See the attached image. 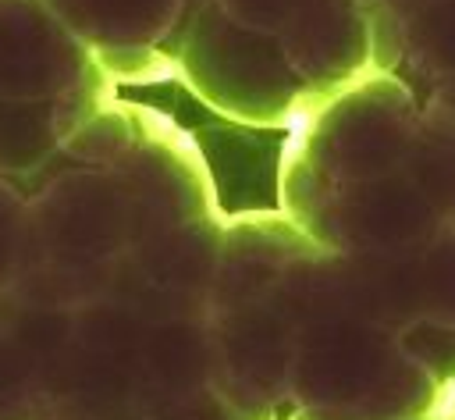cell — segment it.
Segmentation results:
<instances>
[{
	"label": "cell",
	"mask_w": 455,
	"mask_h": 420,
	"mask_svg": "<svg viewBox=\"0 0 455 420\" xmlns=\"http://www.w3.org/2000/svg\"><path fill=\"white\" fill-rule=\"evenodd\" d=\"M14 288L71 310L164 242L220 221L196 139L167 114L110 100L28 182Z\"/></svg>",
	"instance_id": "6da1fadb"
},
{
	"label": "cell",
	"mask_w": 455,
	"mask_h": 420,
	"mask_svg": "<svg viewBox=\"0 0 455 420\" xmlns=\"http://www.w3.org/2000/svg\"><path fill=\"white\" fill-rule=\"evenodd\" d=\"M281 214L331 253H391L455 235V117L370 75L288 128Z\"/></svg>",
	"instance_id": "7a4b0ae2"
},
{
	"label": "cell",
	"mask_w": 455,
	"mask_h": 420,
	"mask_svg": "<svg viewBox=\"0 0 455 420\" xmlns=\"http://www.w3.org/2000/svg\"><path fill=\"white\" fill-rule=\"evenodd\" d=\"M377 75L366 0H192L174 78L217 114L291 128Z\"/></svg>",
	"instance_id": "3957f363"
},
{
	"label": "cell",
	"mask_w": 455,
	"mask_h": 420,
	"mask_svg": "<svg viewBox=\"0 0 455 420\" xmlns=\"http://www.w3.org/2000/svg\"><path fill=\"white\" fill-rule=\"evenodd\" d=\"M455 395L370 306L345 253L309 246L291 285L277 420H416Z\"/></svg>",
	"instance_id": "277c9868"
},
{
	"label": "cell",
	"mask_w": 455,
	"mask_h": 420,
	"mask_svg": "<svg viewBox=\"0 0 455 420\" xmlns=\"http://www.w3.org/2000/svg\"><path fill=\"white\" fill-rule=\"evenodd\" d=\"M345 256L377 317L455 395V235L391 253Z\"/></svg>",
	"instance_id": "5b68a950"
},
{
	"label": "cell",
	"mask_w": 455,
	"mask_h": 420,
	"mask_svg": "<svg viewBox=\"0 0 455 420\" xmlns=\"http://www.w3.org/2000/svg\"><path fill=\"white\" fill-rule=\"evenodd\" d=\"M85 46L100 71L117 82L174 78L192 0H43Z\"/></svg>",
	"instance_id": "8992f818"
},
{
	"label": "cell",
	"mask_w": 455,
	"mask_h": 420,
	"mask_svg": "<svg viewBox=\"0 0 455 420\" xmlns=\"http://www.w3.org/2000/svg\"><path fill=\"white\" fill-rule=\"evenodd\" d=\"M370 32L377 71L398 78L419 107L455 117V0H409Z\"/></svg>",
	"instance_id": "52a82bcc"
},
{
	"label": "cell",
	"mask_w": 455,
	"mask_h": 420,
	"mask_svg": "<svg viewBox=\"0 0 455 420\" xmlns=\"http://www.w3.org/2000/svg\"><path fill=\"white\" fill-rule=\"evenodd\" d=\"M68 310L18 292H0V420H39L64 342Z\"/></svg>",
	"instance_id": "ba28073f"
},
{
	"label": "cell",
	"mask_w": 455,
	"mask_h": 420,
	"mask_svg": "<svg viewBox=\"0 0 455 420\" xmlns=\"http://www.w3.org/2000/svg\"><path fill=\"white\" fill-rule=\"evenodd\" d=\"M21 224L25 196L11 178L0 174V292L11 288L21 271Z\"/></svg>",
	"instance_id": "9c48e42d"
},
{
	"label": "cell",
	"mask_w": 455,
	"mask_h": 420,
	"mask_svg": "<svg viewBox=\"0 0 455 420\" xmlns=\"http://www.w3.org/2000/svg\"><path fill=\"white\" fill-rule=\"evenodd\" d=\"M149 420H259V416H249V413H238L231 402H224L217 395V388H206L185 402H174L160 413H153Z\"/></svg>",
	"instance_id": "30bf717a"
},
{
	"label": "cell",
	"mask_w": 455,
	"mask_h": 420,
	"mask_svg": "<svg viewBox=\"0 0 455 420\" xmlns=\"http://www.w3.org/2000/svg\"><path fill=\"white\" fill-rule=\"evenodd\" d=\"M409 0H366V7H370V25L373 21H384V18H391L395 11H402Z\"/></svg>",
	"instance_id": "8fae6325"
},
{
	"label": "cell",
	"mask_w": 455,
	"mask_h": 420,
	"mask_svg": "<svg viewBox=\"0 0 455 420\" xmlns=\"http://www.w3.org/2000/svg\"><path fill=\"white\" fill-rule=\"evenodd\" d=\"M416 420H455V406H441V409H434L427 416H416Z\"/></svg>",
	"instance_id": "7c38bea8"
}]
</instances>
